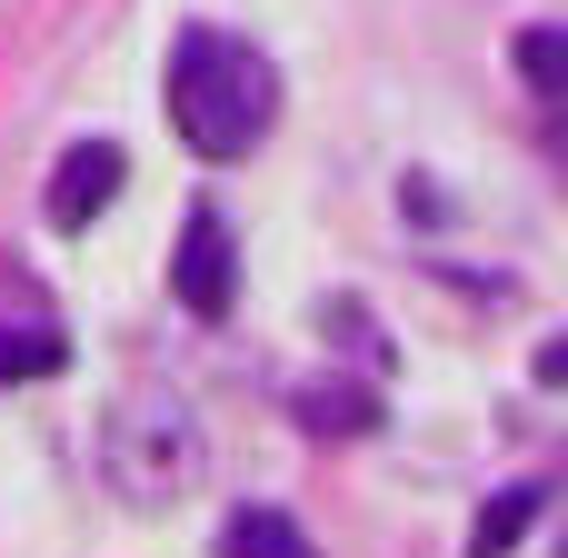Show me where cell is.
<instances>
[{"label": "cell", "mask_w": 568, "mask_h": 558, "mask_svg": "<svg viewBox=\"0 0 568 558\" xmlns=\"http://www.w3.org/2000/svg\"><path fill=\"white\" fill-rule=\"evenodd\" d=\"M539 389H568V329L549 339V349H539Z\"/></svg>", "instance_id": "10"}, {"label": "cell", "mask_w": 568, "mask_h": 558, "mask_svg": "<svg viewBox=\"0 0 568 558\" xmlns=\"http://www.w3.org/2000/svg\"><path fill=\"white\" fill-rule=\"evenodd\" d=\"M549 509V489L539 479H519V489H499L489 509H479V529H469V558H509L519 539H529V519Z\"/></svg>", "instance_id": "8"}, {"label": "cell", "mask_w": 568, "mask_h": 558, "mask_svg": "<svg viewBox=\"0 0 568 558\" xmlns=\"http://www.w3.org/2000/svg\"><path fill=\"white\" fill-rule=\"evenodd\" d=\"M559 558H568V529H559Z\"/></svg>", "instance_id": "11"}, {"label": "cell", "mask_w": 568, "mask_h": 558, "mask_svg": "<svg viewBox=\"0 0 568 558\" xmlns=\"http://www.w3.org/2000/svg\"><path fill=\"white\" fill-rule=\"evenodd\" d=\"M170 290H180L190 319H230V300H240V250H230V220H220V210H190V220H180Z\"/></svg>", "instance_id": "3"}, {"label": "cell", "mask_w": 568, "mask_h": 558, "mask_svg": "<svg viewBox=\"0 0 568 558\" xmlns=\"http://www.w3.org/2000/svg\"><path fill=\"white\" fill-rule=\"evenodd\" d=\"M120 180H130L120 140H80V150H60V170H50V230H90V220L120 200Z\"/></svg>", "instance_id": "4"}, {"label": "cell", "mask_w": 568, "mask_h": 558, "mask_svg": "<svg viewBox=\"0 0 568 558\" xmlns=\"http://www.w3.org/2000/svg\"><path fill=\"white\" fill-rule=\"evenodd\" d=\"M200 469H210V429H200V409L170 379H140V389L110 399V419H100V479H110L120 509H180L200 489Z\"/></svg>", "instance_id": "2"}, {"label": "cell", "mask_w": 568, "mask_h": 558, "mask_svg": "<svg viewBox=\"0 0 568 558\" xmlns=\"http://www.w3.org/2000/svg\"><path fill=\"white\" fill-rule=\"evenodd\" d=\"M280 120V70L230 40V30H180L170 50V130L200 150V160H250Z\"/></svg>", "instance_id": "1"}, {"label": "cell", "mask_w": 568, "mask_h": 558, "mask_svg": "<svg viewBox=\"0 0 568 558\" xmlns=\"http://www.w3.org/2000/svg\"><path fill=\"white\" fill-rule=\"evenodd\" d=\"M60 359H70L60 319H50V310H30V300H10V310H0V389H30V379H50Z\"/></svg>", "instance_id": "5"}, {"label": "cell", "mask_w": 568, "mask_h": 558, "mask_svg": "<svg viewBox=\"0 0 568 558\" xmlns=\"http://www.w3.org/2000/svg\"><path fill=\"white\" fill-rule=\"evenodd\" d=\"M509 60H519V80H529L549 110H568V20H529V30L509 40Z\"/></svg>", "instance_id": "7"}, {"label": "cell", "mask_w": 568, "mask_h": 558, "mask_svg": "<svg viewBox=\"0 0 568 558\" xmlns=\"http://www.w3.org/2000/svg\"><path fill=\"white\" fill-rule=\"evenodd\" d=\"M300 429H310V439H369V429H379V389H359V379L329 369V379L300 389Z\"/></svg>", "instance_id": "6"}, {"label": "cell", "mask_w": 568, "mask_h": 558, "mask_svg": "<svg viewBox=\"0 0 568 558\" xmlns=\"http://www.w3.org/2000/svg\"><path fill=\"white\" fill-rule=\"evenodd\" d=\"M220 558H320V549L300 539L290 509H240V519L220 529Z\"/></svg>", "instance_id": "9"}]
</instances>
